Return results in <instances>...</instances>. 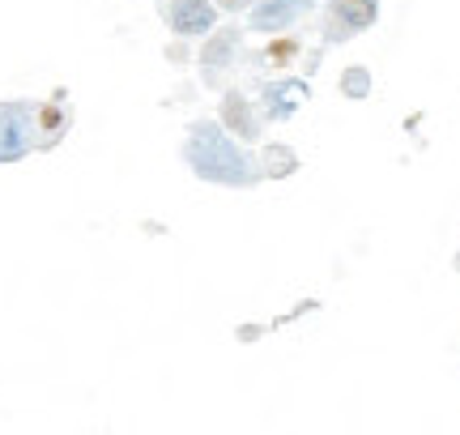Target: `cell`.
<instances>
[]
</instances>
